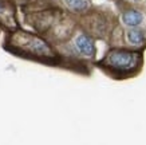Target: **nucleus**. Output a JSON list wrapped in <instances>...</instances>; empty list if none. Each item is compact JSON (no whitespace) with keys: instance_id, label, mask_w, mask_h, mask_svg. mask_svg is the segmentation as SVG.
<instances>
[{"instance_id":"1","label":"nucleus","mask_w":146,"mask_h":145,"mask_svg":"<svg viewBox=\"0 0 146 145\" xmlns=\"http://www.w3.org/2000/svg\"><path fill=\"white\" fill-rule=\"evenodd\" d=\"M135 59H137L135 55L131 53H127V51H113L107 57V62L110 66L122 69V70L133 67L135 63Z\"/></svg>"},{"instance_id":"6","label":"nucleus","mask_w":146,"mask_h":145,"mask_svg":"<svg viewBox=\"0 0 146 145\" xmlns=\"http://www.w3.org/2000/svg\"><path fill=\"white\" fill-rule=\"evenodd\" d=\"M1 11H3V4L0 3V12H1Z\"/></svg>"},{"instance_id":"2","label":"nucleus","mask_w":146,"mask_h":145,"mask_svg":"<svg viewBox=\"0 0 146 145\" xmlns=\"http://www.w3.org/2000/svg\"><path fill=\"white\" fill-rule=\"evenodd\" d=\"M76 47L79 48L80 53L86 54V55H91L94 53V43L89 36L80 35L76 38Z\"/></svg>"},{"instance_id":"5","label":"nucleus","mask_w":146,"mask_h":145,"mask_svg":"<svg viewBox=\"0 0 146 145\" xmlns=\"http://www.w3.org/2000/svg\"><path fill=\"white\" fill-rule=\"evenodd\" d=\"M66 4L75 11H82L87 7V1L86 0H66Z\"/></svg>"},{"instance_id":"4","label":"nucleus","mask_w":146,"mask_h":145,"mask_svg":"<svg viewBox=\"0 0 146 145\" xmlns=\"http://www.w3.org/2000/svg\"><path fill=\"white\" fill-rule=\"evenodd\" d=\"M127 38H129V40H130V43H133V44H141L142 40H143V35H142V32L139 30L129 31Z\"/></svg>"},{"instance_id":"3","label":"nucleus","mask_w":146,"mask_h":145,"mask_svg":"<svg viewBox=\"0 0 146 145\" xmlns=\"http://www.w3.org/2000/svg\"><path fill=\"white\" fill-rule=\"evenodd\" d=\"M122 19H123L125 24H127V26H138L142 22V15L138 11L130 9L122 15Z\"/></svg>"}]
</instances>
